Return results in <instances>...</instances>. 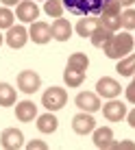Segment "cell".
Segmentation results:
<instances>
[{"label":"cell","instance_id":"1","mask_svg":"<svg viewBox=\"0 0 135 150\" xmlns=\"http://www.w3.org/2000/svg\"><path fill=\"white\" fill-rule=\"evenodd\" d=\"M102 52L109 59H124L129 52H133V35L120 33V35H111L105 44H102Z\"/></svg>","mask_w":135,"mask_h":150},{"label":"cell","instance_id":"2","mask_svg":"<svg viewBox=\"0 0 135 150\" xmlns=\"http://www.w3.org/2000/svg\"><path fill=\"white\" fill-rule=\"evenodd\" d=\"M63 9L81 18H98L105 9L107 0H61Z\"/></svg>","mask_w":135,"mask_h":150},{"label":"cell","instance_id":"3","mask_svg":"<svg viewBox=\"0 0 135 150\" xmlns=\"http://www.w3.org/2000/svg\"><path fill=\"white\" fill-rule=\"evenodd\" d=\"M68 102V91L63 87H48L41 96V105L46 107L48 111H59L63 109Z\"/></svg>","mask_w":135,"mask_h":150},{"label":"cell","instance_id":"4","mask_svg":"<svg viewBox=\"0 0 135 150\" xmlns=\"http://www.w3.org/2000/svg\"><path fill=\"white\" fill-rule=\"evenodd\" d=\"M39 85H41V79L33 70H24V72L18 74V87L24 94H35V91L39 89Z\"/></svg>","mask_w":135,"mask_h":150},{"label":"cell","instance_id":"5","mask_svg":"<svg viewBox=\"0 0 135 150\" xmlns=\"http://www.w3.org/2000/svg\"><path fill=\"white\" fill-rule=\"evenodd\" d=\"M76 107H79L81 111H87V113H94V111H100L102 109V102L98 94H92V91H81L79 96L74 98Z\"/></svg>","mask_w":135,"mask_h":150},{"label":"cell","instance_id":"6","mask_svg":"<svg viewBox=\"0 0 135 150\" xmlns=\"http://www.w3.org/2000/svg\"><path fill=\"white\" fill-rule=\"evenodd\" d=\"M28 39H33V44H48L53 39V33H50V26L46 22H31V28H28Z\"/></svg>","mask_w":135,"mask_h":150},{"label":"cell","instance_id":"7","mask_svg":"<svg viewBox=\"0 0 135 150\" xmlns=\"http://www.w3.org/2000/svg\"><path fill=\"white\" fill-rule=\"evenodd\" d=\"M4 41L9 44V48L20 50V48H24L26 41H28V30L24 26H11L7 30V35H4Z\"/></svg>","mask_w":135,"mask_h":150},{"label":"cell","instance_id":"8","mask_svg":"<svg viewBox=\"0 0 135 150\" xmlns=\"http://www.w3.org/2000/svg\"><path fill=\"white\" fill-rule=\"evenodd\" d=\"M0 144L4 150H20L24 146V135L18 128H4L2 135H0Z\"/></svg>","mask_w":135,"mask_h":150},{"label":"cell","instance_id":"9","mask_svg":"<svg viewBox=\"0 0 135 150\" xmlns=\"http://www.w3.org/2000/svg\"><path fill=\"white\" fill-rule=\"evenodd\" d=\"M72 128H74V133H79V135H87V133H92L96 128V120L92 117V113L81 111V113H76V115L72 117Z\"/></svg>","mask_w":135,"mask_h":150},{"label":"cell","instance_id":"10","mask_svg":"<svg viewBox=\"0 0 135 150\" xmlns=\"http://www.w3.org/2000/svg\"><path fill=\"white\" fill-rule=\"evenodd\" d=\"M120 91H122L120 83L116 79H111V76H102L96 83V94L102 98H116V96H120Z\"/></svg>","mask_w":135,"mask_h":150},{"label":"cell","instance_id":"11","mask_svg":"<svg viewBox=\"0 0 135 150\" xmlns=\"http://www.w3.org/2000/svg\"><path fill=\"white\" fill-rule=\"evenodd\" d=\"M15 15L22 22H37L39 18V7L35 4V0H22L15 9Z\"/></svg>","mask_w":135,"mask_h":150},{"label":"cell","instance_id":"12","mask_svg":"<svg viewBox=\"0 0 135 150\" xmlns=\"http://www.w3.org/2000/svg\"><path fill=\"white\" fill-rule=\"evenodd\" d=\"M102 115H105L109 122H120V120L126 117V105H122V102H118V100L111 98V102H107V105L102 107Z\"/></svg>","mask_w":135,"mask_h":150},{"label":"cell","instance_id":"13","mask_svg":"<svg viewBox=\"0 0 135 150\" xmlns=\"http://www.w3.org/2000/svg\"><path fill=\"white\" fill-rule=\"evenodd\" d=\"M50 33H53V39L57 41H68L72 37V24L65 18H57L50 26Z\"/></svg>","mask_w":135,"mask_h":150},{"label":"cell","instance_id":"14","mask_svg":"<svg viewBox=\"0 0 135 150\" xmlns=\"http://www.w3.org/2000/svg\"><path fill=\"white\" fill-rule=\"evenodd\" d=\"M15 117H18L20 122H33L35 117H37V107H35V102H31V100L18 102V105H15Z\"/></svg>","mask_w":135,"mask_h":150},{"label":"cell","instance_id":"15","mask_svg":"<svg viewBox=\"0 0 135 150\" xmlns=\"http://www.w3.org/2000/svg\"><path fill=\"white\" fill-rule=\"evenodd\" d=\"M57 126H59V122H57V117L53 115V111H50V113H44V115L37 117V128H39V133L50 135V133L57 131Z\"/></svg>","mask_w":135,"mask_h":150},{"label":"cell","instance_id":"16","mask_svg":"<svg viewBox=\"0 0 135 150\" xmlns=\"http://www.w3.org/2000/svg\"><path fill=\"white\" fill-rule=\"evenodd\" d=\"M63 81L68 87H81L85 83V70H74V68H65L63 72Z\"/></svg>","mask_w":135,"mask_h":150},{"label":"cell","instance_id":"17","mask_svg":"<svg viewBox=\"0 0 135 150\" xmlns=\"http://www.w3.org/2000/svg\"><path fill=\"white\" fill-rule=\"evenodd\" d=\"M98 24H100V22H98V18H83V20H79V24H76V33H79L83 39L92 37V33L96 30Z\"/></svg>","mask_w":135,"mask_h":150},{"label":"cell","instance_id":"18","mask_svg":"<svg viewBox=\"0 0 135 150\" xmlns=\"http://www.w3.org/2000/svg\"><path fill=\"white\" fill-rule=\"evenodd\" d=\"M113 139V131L109 126H102V128H94V146L96 148H107V144Z\"/></svg>","mask_w":135,"mask_h":150},{"label":"cell","instance_id":"19","mask_svg":"<svg viewBox=\"0 0 135 150\" xmlns=\"http://www.w3.org/2000/svg\"><path fill=\"white\" fill-rule=\"evenodd\" d=\"M15 98H18V94H15V89L9 83H0V107H11L15 105Z\"/></svg>","mask_w":135,"mask_h":150},{"label":"cell","instance_id":"20","mask_svg":"<svg viewBox=\"0 0 135 150\" xmlns=\"http://www.w3.org/2000/svg\"><path fill=\"white\" fill-rule=\"evenodd\" d=\"M118 72H120V76H133L135 74V52L133 54H126L124 59L118 61Z\"/></svg>","mask_w":135,"mask_h":150},{"label":"cell","instance_id":"21","mask_svg":"<svg viewBox=\"0 0 135 150\" xmlns=\"http://www.w3.org/2000/svg\"><path fill=\"white\" fill-rule=\"evenodd\" d=\"M111 30H109V28H105V26H102V24H98V26H96V30H94V33H92V44H94L96 46V48H102V44H105V41L109 39V37H111Z\"/></svg>","mask_w":135,"mask_h":150},{"label":"cell","instance_id":"22","mask_svg":"<svg viewBox=\"0 0 135 150\" xmlns=\"http://www.w3.org/2000/svg\"><path fill=\"white\" fill-rule=\"evenodd\" d=\"M87 65H90V59H87V54H85V52H74V54H70V59H68V65H65V68L87 70Z\"/></svg>","mask_w":135,"mask_h":150},{"label":"cell","instance_id":"23","mask_svg":"<svg viewBox=\"0 0 135 150\" xmlns=\"http://www.w3.org/2000/svg\"><path fill=\"white\" fill-rule=\"evenodd\" d=\"M44 11L48 13L50 18H61V15H63V2H61V0H46Z\"/></svg>","mask_w":135,"mask_h":150},{"label":"cell","instance_id":"24","mask_svg":"<svg viewBox=\"0 0 135 150\" xmlns=\"http://www.w3.org/2000/svg\"><path fill=\"white\" fill-rule=\"evenodd\" d=\"M13 20H15V15L13 11L9 7H0V28H11L13 26Z\"/></svg>","mask_w":135,"mask_h":150},{"label":"cell","instance_id":"25","mask_svg":"<svg viewBox=\"0 0 135 150\" xmlns=\"http://www.w3.org/2000/svg\"><path fill=\"white\" fill-rule=\"evenodd\" d=\"M120 24H122V28H126V30L135 28V9H126V11L120 13Z\"/></svg>","mask_w":135,"mask_h":150},{"label":"cell","instance_id":"26","mask_svg":"<svg viewBox=\"0 0 135 150\" xmlns=\"http://www.w3.org/2000/svg\"><path fill=\"white\" fill-rule=\"evenodd\" d=\"M105 150H135V144L133 142H109Z\"/></svg>","mask_w":135,"mask_h":150},{"label":"cell","instance_id":"27","mask_svg":"<svg viewBox=\"0 0 135 150\" xmlns=\"http://www.w3.org/2000/svg\"><path fill=\"white\" fill-rule=\"evenodd\" d=\"M124 94H126V100H129V102H133V105H135V76H133L131 85L126 87V91H124Z\"/></svg>","mask_w":135,"mask_h":150},{"label":"cell","instance_id":"28","mask_svg":"<svg viewBox=\"0 0 135 150\" xmlns=\"http://www.w3.org/2000/svg\"><path fill=\"white\" fill-rule=\"evenodd\" d=\"M26 148H28V150H46L48 146H46L44 142H28V144H26Z\"/></svg>","mask_w":135,"mask_h":150},{"label":"cell","instance_id":"29","mask_svg":"<svg viewBox=\"0 0 135 150\" xmlns=\"http://www.w3.org/2000/svg\"><path fill=\"white\" fill-rule=\"evenodd\" d=\"M126 120H129V126L135 128V109H133L131 113H126Z\"/></svg>","mask_w":135,"mask_h":150},{"label":"cell","instance_id":"30","mask_svg":"<svg viewBox=\"0 0 135 150\" xmlns=\"http://www.w3.org/2000/svg\"><path fill=\"white\" fill-rule=\"evenodd\" d=\"M0 2H2L4 7H15V4H20V0H0Z\"/></svg>","mask_w":135,"mask_h":150},{"label":"cell","instance_id":"31","mask_svg":"<svg viewBox=\"0 0 135 150\" xmlns=\"http://www.w3.org/2000/svg\"><path fill=\"white\" fill-rule=\"evenodd\" d=\"M133 2H135V0H120V4H122V7H131Z\"/></svg>","mask_w":135,"mask_h":150},{"label":"cell","instance_id":"32","mask_svg":"<svg viewBox=\"0 0 135 150\" xmlns=\"http://www.w3.org/2000/svg\"><path fill=\"white\" fill-rule=\"evenodd\" d=\"M2 39H4V37H2V35H0V46H2Z\"/></svg>","mask_w":135,"mask_h":150},{"label":"cell","instance_id":"33","mask_svg":"<svg viewBox=\"0 0 135 150\" xmlns=\"http://www.w3.org/2000/svg\"><path fill=\"white\" fill-rule=\"evenodd\" d=\"M44 2H46V0H44Z\"/></svg>","mask_w":135,"mask_h":150}]
</instances>
